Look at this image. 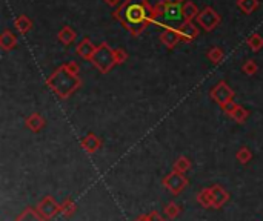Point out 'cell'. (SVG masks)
Masks as SVG:
<instances>
[{"instance_id":"24","label":"cell","mask_w":263,"mask_h":221,"mask_svg":"<svg viewBox=\"0 0 263 221\" xmlns=\"http://www.w3.org/2000/svg\"><path fill=\"white\" fill-rule=\"evenodd\" d=\"M180 212H182L180 206L177 205V203H174V201L166 203L165 208H163V214H165V217L168 220H175V218L180 215Z\"/></svg>"},{"instance_id":"18","label":"cell","mask_w":263,"mask_h":221,"mask_svg":"<svg viewBox=\"0 0 263 221\" xmlns=\"http://www.w3.org/2000/svg\"><path fill=\"white\" fill-rule=\"evenodd\" d=\"M14 221H48V220H45V218L37 212V209L26 208Z\"/></svg>"},{"instance_id":"29","label":"cell","mask_w":263,"mask_h":221,"mask_svg":"<svg viewBox=\"0 0 263 221\" xmlns=\"http://www.w3.org/2000/svg\"><path fill=\"white\" fill-rule=\"evenodd\" d=\"M257 69H259V66L256 63V60H247L242 66V71L247 74V76H254V74L257 72Z\"/></svg>"},{"instance_id":"32","label":"cell","mask_w":263,"mask_h":221,"mask_svg":"<svg viewBox=\"0 0 263 221\" xmlns=\"http://www.w3.org/2000/svg\"><path fill=\"white\" fill-rule=\"evenodd\" d=\"M148 221H165V218L157 211H152V212L148 214Z\"/></svg>"},{"instance_id":"12","label":"cell","mask_w":263,"mask_h":221,"mask_svg":"<svg viewBox=\"0 0 263 221\" xmlns=\"http://www.w3.org/2000/svg\"><path fill=\"white\" fill-rule=\"evenodd\" d=\"M209 189H211L213 194V209H222V206L226 205L228 200H230V194L219 184H213Z\"/></svg>"},{"instance_id":"5","label":"cell","mask_w":263,"mask_h":221,"mask_svg":"<svg viewBox=\"0 0 263 221\" xmlns=\"http://www.w3.org/2000/svg\"><path fill=\"white\" fill-rule=\"evenodd\" d=\"M209 96H211V99L220 106V108H225L226 105H230L234 102V91L228 86L226 82H219L213 89L211 92H209Z\"/></svg>"},{"instance_id":"1","label":"cell","mask_w":263,"mask_h":221,"mask_svg":"<svg viewBox=\"0 0 263 221\" xmlns=\"http://www.w3.org/2000/svg\"><path fill=\"white\" fill-rule=\"evenodd\" d=\"M113 15L131 35L138 37L152 23V6L148 0H124Z\"/></svg>"},{"instance_id":"34","label":"cell","mask_w":263,"mask_h":221,"mask_svg":"<svg viewBox=\"0 0 263 221\" xmlns=\"http://www.w3.org/2000/svg\"><path fill=\"white\" fill-rule=\"evenodd\" d=\"M103 2L107 5H110V6H116L117 8L122 2H124V0H103Z\"/></svg>"},{"instance_id":"30","label":"cell","mask_w":263,"mask_h":221,"mask_svg":"<svg viewBox=\"0 0 263 221\" xmlns=\"http://www.w3.org/2000/svg\"><path fill=\"white\" fill-rule=\"evenodd\" d=\"M114 57H116V63H117V65H124V63L128 60V54H127L125 49L116 48V49H114Z\"/></svg>"},{"instance_id":"14","label":"cell","mask_w":263,"mask_h":221,"mask_svg":"<svg viewBox=\"0 0 263 221\" xmlns=\"http://www.w3.org/2000/svg\"><path fill=\"white\" fill-rule=\"evenodd\" d=\"M96 49H97V46H94L93 42L88 39V37H86V39H83V40L77 45V48H76V51H77V54L80 55V57L85 59V60H90V62H91V59H93V55H94Z\"/></svg>"},{"instance_id":"27","label":"cell","mask_w":263,"mask_h":221,"mask_svg":"<svg viewBox=\"0 0 263 221\" xmlns=\"http://www.w3.org/2000/svg\"><path fill=\"white\" fill-rule=\"evenodd\" d=\"M236 158L242 163V164H248L253 160V152L250 151V147L242 146L240 149L236 152Z\"/></svg>"},{"instance_id":"21","label":"cell","mask_w":263,"mask_h":221,"mask_svg":"<svg viewBox=\"0 0 263 221\" xmlns=\"http://www.w3.org/2000/svg\"><path fill=\"white\" fill-rule=\"evenodd\" d=\"M57 37H59V40L63 43V45H71L74 40H76V31L73 29V28H69V26H63L60 31H59V34H57Z\"/></svg>"},{"instance_id":"15","label":"cell","mask_w":263,"mask_h":221,"mask_svg":"<svg viewBox=\"0 0 263 221\" xmlns=\"http://www.w3.org/2000/svg\"><path fill=\"white\" fill-rule=\"evenodd\" d=\"M45 124H46L45 118H43L40 114H37V112H34V114L28 115L26 120H25V126L29 129V131H32V132L42 131V129L45 127Z\"/></svg>"},{"instance_id":"35","label":"cell","mask_w":263,"mask_h":221,"mask_svg":"<svg viewBox=\"0 0 263 221\" xmlns=\"http://www.w3.org/2000/svg\"><path fill=\"white\" fill-rule=\"evenodd\" d=\"M134 221H148V215H138Z\"/></svg>"},{"instance_id":"20","label":"cell","mask_w":263,"mask_h":221,"mask_svg":"<svg viewBox=\"0 0 263 221\" xmlns=\"http://www.w3.org/2000/svg\"><path fill=\"white\" fill-rule=\"evenodd\" d=\"M199 8L192 2H185L182 5V15L185 18V22H192V18L199 15Z\"/></svg>"},{"instance_id":"19","label":"cell","mask_w":263,"mask_h":221,"mask_svg":"<svg viewBox=\"0 0 263 221\" xmlns=\"http://www.w3.org/2000/svg\"><path fill=\"white\" fill-rule=\"evenodd\" d=\"M191 168H192V161H191L188 157H179L177 160L174 161V164H172V171L179 172V174H183V175H185Z\"/></svg>"},{"instance_id":"33","label":"cell","mask_w":263,"mask_h":221,"mask_svg":"<svg viewBox=\"0 0 263 221\" xmlns=\"http://www.w3.org/2000/svg\"><path fill=\"white\" fill-rule=\"evenodd\" d=\"M166 5H172V6H182L185 3V0H162Z\"/></svg>"},{"instance_id":"4","label":"cell","mask_w":263,"mask_h":221,"mask_svg":"<svg viewBox=\"0 0 263 221\" xmlns=\"http://www.w3.org/2000/svg\"><path fill=\"white\" fill-rule=\"evenodd\" d=\"M91 63L102 72V74H108L117 63H116V57H114V49L107 43L103 42L97 46Z\"/></svg>"},{"instance_id":"26","label":"cell","mask_w":263,"mask_h":221,"mask_svg":"<svg viewBox=\"0 0 263 221\" xmlns=\"http://www.w3.org/2000/svg\"><path fill=\"white\" fill-rule=\"evenodd\" d=\"M247 45L251 48V51H254V52H259V51L263 48V37H262L260 34L254 32V34H251V35L248 37Z\"/></svg>"},{"instance_id":"11","label":"cell","mask_w":263,"mask_h":221,"mask_svg":"<svg viewBox=\"0 0 263 221\" xmlns=\"http://www.w3.org/2000/svg\"><path fill=\"white\" fill-rule=\"evenodd\" d=\"M80 144H82V149L86 152V154H96L100 147H102V140L96 135V134H88L85 135L82 140H80Z\"/></svg>"},{"instance_id":"36","label":"cell","mask_w":263,"mask_h":221,"mask_svg":"<svg viewBox=\"0 0 263 221\" xmlns=\"http://www.w3.org/2000/svg\"><path fill=\"white\" fill-rule=\"evenodd\" d=\"M237 2H242V0H237Z\"/></svg>"},{"instance_id":"25","label":"cell","mask_w":263,"mask_h":221,"mask_svg":"<svg viewBox=\"0 0 263 221\" xmlns=\"http://www.w3.org/2000/svg\"><path fill=\"white\" fill-rule=\"evenodd\" d=\"M206 57H208L209 62H213L214 65H219V63L225 59V54H223L222 48H219V46H213L211 49H209V51L206 52Z\"/></svg>"},{"instance_id":"7","label":"cell","mask_w":263,"mask_h":221,"mask_svg":"<svg viewBox=\"0 0 263 221\" xmlns=\"http://www.w3.org/2000/svg\"><path fill=\"white\" fill-rule=\"evenodd\" d=\"M37 212L45 218V220H51V218H54L57 214H60V205L54 200V197H51V195H46L43 197L40 201H39V205H37Z\"/></svg>"},{"instance_id":"13","label":"cell","mask_w":263,"mask_h":221,"mask_svg":"<svg viewBox=\"0 0 263 221\" xmlns=\"http://www.w3.org/2000/svg\"><path fill=\"white\" fill-rule=\"evenodd\" d=\"M160 42H162L166 48L172 49L175 45L180 42V35H179L177 29H172V28L163 29V31L160 32Z\"/></svg>"},{"instance_id":"28","label":"cell","mask_w":263,"mask_h":221,"mask_svg":"<svg viewBox=\"0 0 263 221\" xmlns=\"http://www.w3.org/2000/svg\"><path fill=\"white\" fill-rule=\"evenodd\" d=\"M239 8L245 12V14H251L253 11L257 9L259 6V0H242V2H237Z\"/></svg>"},{"instance_id":"2","label":"cell","mask_w":263,"mask_h":221,"mask_svg":"<svg viewBox=\"0 0 263 221\" xmlns=\"http://www.w3.org/2000/svg\"><path fill=\"white\" fill-rule=\"evenodd\" d=\"M46 86L59 99L66 100L82 86V79L79 76L71 74L65 68V65H62L46 79Z\"/></svg>"},{"instance_id":"23","label":"cell","mask_w":263,"mask_h":221,"mask_svg":"<svg viewBox=\"0 0 263 221\" xmlns=\"http://www.w3.org/2000/svg\"><path fill=\"white\" fill-rule=\"evenodd\" d=\"M76 212H77V205H76L73 200L66 198L63 203H60V214H62L63 217L71 218Z\"/></svg>"},{"instance_id":"31","label":"cell","mask_w":263,"mask_h":221,"mask_svg":"<svg viewBox=\"0 0 263 221\" xmlns=\"http://www.w3.org/2000/svg\"><path fill=\"white\" fill-rule=\"evenodd\" d=\"M65 68L71 72V74H74V76H79L80 74V66L76 63V62H68V63H65Z\"/></svg>"},{"instance_id":"9","label":"cell","mask_w":263,"mask_h":221,"mask_svg":"<svg viewBox=\"0 0 263 221\" xmlns=\"http://www.w3.org/2000/svg\"><path fill=\"white\" fill-rule=\"evenodd\" d=\"M223 109V112L228 115V117H231L236 123H239V124H243L245 121H247V118L250 117V112L247 109H245L243 106H240V105H237V103H230V105H226L225 108H222Z\"/></svg>"},{"instance_id":"3","label":"cell","mask_w":263,"mask_h":221,"mask_svg":"<svg viewBox=\"0 0 263 221\" xmlns=\"http://www.w3.org/2000/svg\"><path fill=\"white\" fill-rule=\"evenodd\" d=\"M152 23L163 26L165 29H179V26L185 23V18L182 15V6L166 5L160 0L155 6H152Z\"/></svg>"},{"instance_id":"10","label":"cell","mask_w":263,"mask_h":221,"mask_svg":"<svg viewBox=\"0 0 263 221\" xmlns=\"http://www.w3.org/2000/svg\"><path fill=\"white\" fill-rule=\"evenodd\" d=\"M177 32L180 35V42H185V43H191L196 37H199V28L192 22H185L183 25H180Z\"/></svg>"},{"instance_id":"8","label":"cell","mask_w":263,"mask_h":221,"mask_svg":"<svg viewBox=\"0 0 263 221\" xmlns=\"http://www.w3.org/2000/svg\"><path fill=\"white\" fill-rule=\"evenodd\" d=\"M197 23L205 29V31H213L217 28V25L220 23V15L216 12V9H213L211 6H206L203 11L199 12L197 15Z\"/></svg>"},{"instance_id":"17","label":"cell","mask_w":263,"mask_h":221,"mask_svg":"<svg viewBox=\"0 0 263 221\" xmlns=\"http://www.w3.org/2000/svg\"><path fill=\"white\" fill-rule=\"evenodd\" d=\"M196 201L199 205L205 209H213V194H211V189L209 188H203L197 197H196Z\"/></svg>"},{"instance_id":"22","label":"cell","mask_w":263,"mask_h":221,"mask_svg":"<svg viewBox=\"0 0 263 221\" xmlns=\"http://www.w3.org/2000/svg\"><path fill=\"white\" fill-rule=\"evenodd\" d=\"M14 26H15V29L19 31L20 34H26L32 28V22H31V18L26 17V15H19V17L15 18Z\"/></svg>"},{"instance_id":"6","label":"cell","mask_w":263,"mask_h":221,"mask_svg":"<svg viewBox=\"0 0 263 221\" xmlns=\"http://www.w3.org/2000/svg\"><path fill=\"white\" fill-rule=\"evenodd\" d=\"M188 183L189 181H188V178L183 174H179V172H175V171L169 172L162 180V184L165 186V189L168 192H171L172 195H179L188 186Z\"/></svg>"},{"instance_id":"16","label":"cell","mask_w":263,"mask_h":221,"mask_svg":"<svg viewBox=\"0 0 263 221\" xmlns=\"http://www.w3.org/2000/svg\"><path fill=\"white\" fill-rule=\"evenodd\" d=\"M17 46V37L12 31L9 29H5L0 35V48L3 51H11Z\"/></svg>"}]
</instances>
